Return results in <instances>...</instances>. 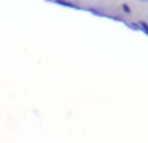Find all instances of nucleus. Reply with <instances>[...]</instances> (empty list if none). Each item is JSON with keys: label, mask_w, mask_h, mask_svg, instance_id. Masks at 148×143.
<instances>
[{"label": "nucleus", "mask_w": 148, "mask_h": 143, "mask_svg": "<svg viewBox=\"0 0 148 143\" xmlns=\"http://www.w3.org/2000/svg\"><path fill=\"white\" fill-rule=\"evenodd\" d=\"M53 3H56V4H59V5H62V7H66V8H74V9H78V7H77L74 3L66 1V0H53Z\"/></svg>", "instance_id": "f257e3e1"}, {"label": "nucleus", "mask_w": 148, "mask_h": 143, "mask_svg": "<svg viewBox=\"0 0 148 143\" xmlns=\"http://www.w3.org/2000/svg\"><path fill=\"white\" fill-rule=\"evenodd\" d=\"M139 25H140L142 30H143L144 33H146L147 35H148V25H147V23H146V22H143V21H140V22H139Z\"/></svg>", "instance_id": "f03ea898"}, {"label": "nucleus", "mask_w": 148, "mask_h": 143, "mask_svg": "<svg viewBox=\"0 0 148 143\" xmlns=\"http://www.w3.org/2000/svg\"><path fill=\"white\" fill-rule=\"evenodd\" d=\"M122 9H123V12H126V13H130L131 12L130 7H129L127 4H122Z\"/></svg>", "instance_id": "7ed1b4c3"}, {"label": "nucleus", "mask_w": 148, "mask_h": 143, "mask_svg": "<svg viewBox=\"0 0 148 143\" xmlns=\"http://www.w3.org/2000/svg\"><path fill=\"white\" fill-rule=\"evenodd\" d=\"M140 1H148V0H140Z\"/></svg>", "instance_id": "20e7f679"}]
</instances>
